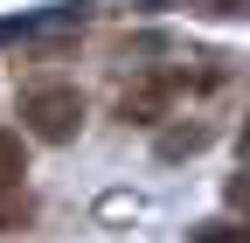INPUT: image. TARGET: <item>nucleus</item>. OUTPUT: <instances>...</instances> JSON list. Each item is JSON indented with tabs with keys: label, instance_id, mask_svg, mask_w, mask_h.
I'll return each instance as SVG.
<instances>
[{
	"label": "nucleus",
	"instance_id": "1",
	"mask_svg": "<svg viewBox=\"0 0 250 243\" xmlns=\"http://www.w3.org/2000/svg\"><path fill=\"white\" fill-rule=\"evenodd\" d=\"M21 132L42 146H70L83 132V90L77 83H28L21 90Z\"/></svg>",
	"mask_w": 250,
	"mask_h": 243
},
{
	"label": "nucleus",
	"instance_id": "2",
	"mask_svg": "<svg viewBox=\"0 0 250 243\" xmlns=\"http://www.w3.org/2000/svg\"><path fill=\"white\" fill-rule=\"evenodd\" d=\"M174 70L167 77H139L132 90H125V98H118V118H125V125H160V118H167V104H174Z\"/></svg>",
	"mask_w": 250,
	"mask_h": 243
},
{
	"label": "nucleus",
	"instance_id": "3",
	"mask_svg": "<svg viewBox=\"0 0 250 243\" xmlns=\"http://www.w3.org/2000/svg\"><path fill=\"white\" fill-rule=\"evenodd\" d=\"M202 146H208V125H174V132H160V160H188Z\"/></svg>",
	"mask_w": 250,
	"mask_h": 243
},
{
	"label": "nucleus",
	"instance_id": "4",
	"mask_svg": "<svg viewBox=\"0 0 250 243\" xmlns=\"http://www.w3.org/2000/svg\"><path fill=\"white\" fill-rule=\"evenodd\" d=\"M21 174H28V146H21V132H0V188H14Z\"/></svg>",
	"mask_w": 250,
	"mask_h": 243
},
{
	"label": "nucleus",
	"instance_id": "5",
	"mask_svg": "<svg viewBox=\"0 0 250 243\" xmlns=\"http://www.w3.org/2000/svg\"><path fill=\"white\" fill-rule=\"evenodd\" d=\"M28 216H35V202H28L21 181H14V188H0V229H21Z\"/></svg>",
	"mask_w": 250,
	"mask_h": 243
},
{
	"label": "nucleus",
	"instance_id": "6",
	"mask_svg": "<svg viewBox=\"0 0 250 243\" xmlns=\"http://www.w3.org/2000/svg\"><path fill=\"white\" fill-rule=\"evenodd\" d=\"M188 243H250V223H195Z\"/></svg>",
	"mask_w": 250,
	"mask_h": 243
},
{
	"label": "nucleus",
	"instance_id": "7",
	"mask_svg": "<svg viewBox=\"0 0 250 243\" xmlns=\"http://www.w3.org/2000/svg\"><path fill=\"white\" fill-rule=\"evenodd\" d=\"M236 208H243V216H250V174H229V188H223Z\"/></svg>",
	"mask_w": 250,
	"mask_h": 243
},
{
	"label": "nucleus",
	"instance_id": "8",
	"mask_svg": "<svg viewBox=\"0 0 250 243\" xmlns=\"http://www.w3.org/2000/svg\"><path fill=\"white\" fill-rule=\"evenodd\" d=\"M202 14H250V0H202Z\"/></svg>",
	"mask_w": 250,
	"mask_h": 243
},
{
	"label": "nucleus",
	"instance_id": "9",
	"mask_svg": "<svg viewBox=\"0 0 250 243\" xmlns=\"http://www.w3.org/2000/svg\"><path fill=\"white\" fill-rule=\"evenodd\" d=\"M243 160H250V111H243Z\"/></svg>",
	"mask_w": 250,
	"mask_h": 243
}]
</instances>
